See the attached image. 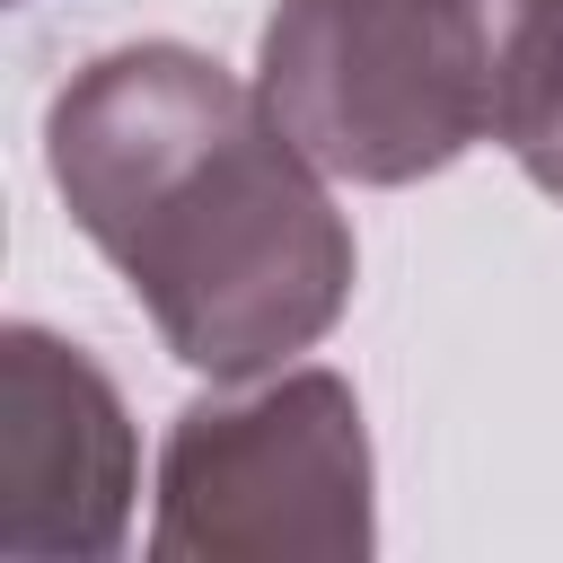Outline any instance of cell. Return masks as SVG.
<instances>
[{"mask_svg": "<svg viewBox=\"0 0 563 563\" xmlns=\"http://www.w3.org/2000/svg\"><path fill=\"white\" fill-rule=\"evenodd\" d=\"M44 176L202 378H255L352 308V220L290 123L202 44L150 35L79 62L44 106Z\"/></svg>", "mask_w": 563, "mask_h": 563, "instance_id": "6da1fadb", "label": "cell"}, {"mask_svg": "<svg viewBox=\"0 0 563 563\" xmlns=\"http://www.w3.org/2000/svg\"><path fill=\"white\" fill-rule=\"evenodd\" d=\"M255 88L343 185H422L563 88V0H273Z\"/></svg>", "mask_w": 563, "mask_h": 563, "instance_id": "7a4b0ae2", "label": "cell"}, {"mask_svg": "<svg viewBox=\"0 0 563 563\" xmlns=\"http://www.w3.org/2000/svg\"><path fill=\"white\" fill-rule=\"evenodd\" d=\"M369 545L378 466L343 369H255L167 422L158 563H361Z\"/></svg>", "mask_w": 563, "mask_h": 563, "instance_id": "3957f363", "label": "cell"}, {"mask_svg": "<svg viewBox=\"0 0 563 563\" xmlns=\"http://www.w3.org/2000/svg\"><path fill=\"white\" fill-rule=\"evenodd\" d=\"M141 440L123 387L44 325L0 334V554L106 563L132 537Z\"/></svg>", "mask_w": 563, "mask_h": 563, "instance_id": "277c9868", "label": "cell"}, {"mask_svg": "<svg viewBox=\"0 0 563 563\" xmlns=\"http://www.w3.org/2000/svg\"><path fill=\"white\" fill-rule=\"evenodd\" d=\"M519 167H528V185H537V194H554V202H563V88H554V106L519 132Z\"/></svg>", "mask_w": 563, "mask_h": 563, "instance_id": "5b68a950", "label": "cell"}]
</instances>
